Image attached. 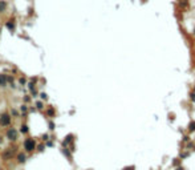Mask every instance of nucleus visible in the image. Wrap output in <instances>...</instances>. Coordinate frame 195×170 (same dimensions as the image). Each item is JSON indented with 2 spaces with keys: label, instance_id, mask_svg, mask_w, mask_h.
Returning a JSON list of instances; mask_svg holds the SVG:
<instances>
[{
  "label": "nucleus",
  "instance_id": "obj_13",
  "mask_svg": "<svg viewBox=\"0 0 195 170\" xmlns=\"http://www.w3.org/2000/svg\"><path fill=\"white\" fill-rule=\"evenodd\" d=\"M19 81H20V84H21V85H25V79H24V77H20V80H19Z\"/></svg>",
  "mask_w": 195,
  "mask_h": 170
},
{
  "label": "nucleus",
  "instance_id": "obj_18",
  "mask_svg": "<svg viewBox=\"0 0 195 170\" xmlns=\"http://www.w3.org/2000/svg\"><path fill=\"white\" fill-rule=\"evenodd\" d=\"M125 170H135V167H134V166H130V167H126Z\"/></svg>",
  "mask_w": 195,
  "mask_h": 170
},
{
  "label": "nucleus",
  "instance_id": "obj_19",
  "mask_svg": "<svg viewBox=\"0 0 195 170\" xmlns=\"http://www.w3.org/2000/svg\"><path fill=\"white\" fill-rule=\"evenodd\" d=\"M40 96H41V98H44V100H45V98H46V95H45V93H41V95H40Z\"/></svg>",
  "mask_w": 195,
  "mask_h": 170
},
{
  "label": "nucleus",
  "instance_id": "obj_1",
  "mask_svg": "<svg viewBox=\"0 0 195 170\" xmlns=\"http://www.w3.org/2000/svg\"><path fill=\"white\" fill-rule=\"evenodd\" d=\"M36 148V142L33 138H27V140L24 141V149L27 152H33Z\"/></svg>",
  "mask_w": 195,
  "mask_h": 170
},
{
  "label": "nucleus",
  "instance_id": "obj_20",
  "mask_svg": "<svg viewBox=\"0 0 195 170\" xmlns=\"http://www.w3.org/2000/svg\"><path fill=\"white\" fill-rule=\"evenodd\" d=\"M49 129H54V125H53V124H52V122L49 124Z\"/></svg>",
  "mask_w": 195,
  "mask_h": 170
},
{
  "label": "nucleus",
  "instance_id": "obj_7",
  "mask_svg": "<svg viewBox=\"0 0 195 170\" xmlns=\"http://www.w3.org/2000/svg\"><path fill=\"white\" fill-rule=\"evenodd\" d=\"M12 150H13V149H9V150H7V152H4V153H3V158H5V159H8V158H11V157H12V153H13Z\"/></svg>",
  "mask_w": 195,
  "mask_h": 170
},
{
  "label": "nucleus",
  "instance_id": "obj_16",
  "mask_svg": "<svg viewBox=\"0 0 195 170\" xmlns=\"http://www.w3.org/2000/svg\"><path fill=\"white\" fill-rule=\"evenodd\" d=\"M190 97H191V100H192V101H195V92L190 95Z\"/></svg>",
  "mask_w": 195,
  "mask_h": 170
},
{
  "label": "nucleus",
  "instance_id": "obj_17",
  "mask_svg": "<svg viewBox=\"0 0 195 170\" xmlns=\"http://www.w3.org/2000/svg\"><path fill=\"white\" fill-rule=\"evenodd\" d=\"M21 110H23V112H27V106L23 105V106H21Z\"/></svg>",
  "mask_w": 195,
  "mask_h": 170
},
{
  "label": "nucleus",
  "instance_id": "obj_14",
  "mask_svg": "<svg viewBox=\"0 0 195 170\" xmlns=\"http://www.w3.org/2000/svg\"><path fill=\"white\" fill-rule=\"evenodd\" d=\"M44 149H45V146H44V145H38V150H40V152H43Z\"/></svg>",
  "mask_w": 195,
  "mask_h": 170
},
{
  "label": "nucleus",
  "instance_id": "obj_5",
  "mask_svg": "<svg viewBox=\"0 0 195 170\" xmlns=\"http://www.w3.org/2000/svg\"><path fill=\"white\" fill-rule=\"evenodd\" d=\"M7 7H8V3L5 0H0V13H3L7 11Z\"/></svg>",
  "mask_w": 195,
  "mask_h": 170
},
{
  "label": "nucleus",
  "instance_id": "obj_15",
  "mask_svg": "<svg viewBox=\"0 0 195 170\" xmlns=\"http://www.w3.org/2000/svg\"><path fill=\"white\" fill-rule=\"evenodd\" d=\"M36 106L38 108V109H41V108H43V102H37V104H36Z\"/></svg>",
  "mask_w": 195,
  "mask_h": 170
},
{
  "label": "nucleus",
  "instance_id": "obj_21",
  "mask_svg": "<svg viewBox=\"0 0 195 170\" xmlns=\"http://www.w3.org/2000/svg\"><path fill=\"white\" fill-rule=\"evenodd\" d=\"M2 141H3V138H2V136H0V144H2Z\"/></svg>",
  "mask_w": 195,
  "mask_h": 170
},
{
  "label": "nucleus",
  "instance_id": "obj_3",
  "mask_svg": "<svg viewBox=\"0 0 195 170\" xmlns=\"http://www.w3.org/2000/svg\"><path fill=\"white\" fill-rule=\"evenodd\" d=\"M7 138L11 140V141H16L17 140V130L13 129V128L8 129V132H7Z\"/></svg>",
  "mask_w": 195,
  "mask_h": 170
},
{
  "label": "nucleus",
  "instance_id": "obj_22",
  "mask_svg": "<svg viewBox=\"0 0 195 170\" xmlns=\"http://www.w3.org/2000/svg\"><path fill=\"white\" fill-rule=\"evenodd\" d=\"M194 35H195V28H194Z\"/></svg>",
  "mask_w": 195,
  "mask_h": 170
},
{
  "label": "nucleus",
  "instance_id": "obj_12",
  "mask_svg": "<svg viewBox=\"0 0 195 170\" xmlns=\"http://www.w3.org/2000/svg\"><path fill=\"white\" fill-rule=\"evenodd\" d=\"M190 130H191V132H192V130H195V122L190 124Z\"/></svg>",
  "mask_w": 195,
  "mask_h": 170
},
{
  "label": "nucleus",
  "instance_id": "obj_4",
  "mask_svg": "<svg viewBox=\"0 0 195 170\" xmlns=\"http://www.w3.org/2000/svg\"><path fill=\"white\" fill-rule=\"evenodd\" d=\"M5 27H7V29H8L9 32H13L15 28H16V20H15V17H11L8 21H7Z\"/></svg>",
  "mask_w": 195,
  "mask_h": 170
},
{
  "label": "nucleus",
  "instance_id": "obj_2",
  "mask_svg": "<svg viewBox=\"0 0 195 170\" xmlns=\"http://www.w3.org/2000/svg\"><path fill=\"white\" fill-rule=\"evenodd\" d=\"M0 125L2 126H9L11 125V117L8 113H3L0 116Z\"/></svg>",
  "mask_w": 195,
  "mask_h": 170
},
{
  "label": "nucleus",
  "instance_id": "obj_23",
  "mask_svg": "<svg viewBox=\"0 0 195 170\" xmlns=\"http://www.w3.org/2000/svg\"><path fill=\"white\" fill-rule=\"evenodd\" d=\"M0 32H2V28H0Z\"/></svg>",
  "mask_w": 195,
  "mask_h": 170
},
{
  "label": "nucleus",
  "instance_id": "obj_11",
  "mask_svg": "<svg viewBox=\"0 0 195 170\" xmlns=\"http://www.w3.org/2000/svg\"><path fill=\"white\" fill-rule=\"evenodd\" d=\"M20 128H21V129H20L21 133H27V132H28V126H27V125H21Z\"/></svg>",
  "mask_w": 195,
  "mask_h": 170
},
{
  "label": "nucleus",
  "instance_id": "obj_8",
  "mask_svg": "<svg viewBox=\"0 0 195 170\" xmlns=\"http://www.w3.org/2000/svg\"><path fill=\"white\" fill-rule=\"evenodd\" d=\"M72 141H73V136H72V134H69V136L66 137V140H64V146H66L68 144H71Z\"/></svg>",
  "mask_w": 195,
  "mask_h": 170
},
{
  "label": "nucleus",
  "instance_id": "obj_10",
  "mask_svg": "<svg viewBox=\"0 0 195 170\" xmlns=\"http://www.w3.org/2000/svg\"><path fill=\"white\" fill-rule=\"evenodd\" d=\"M46 114H48L49 117H54V109L53 108H49V109L46 110Z\"/></svg>",
  "mask_w": 195,
  "mask_h": 170
},
{
  "label": "nucleus",
  "instance_id": "obj_6",
  "mask_svg": "<svg viewBox=\"0 0 195 170\" xmlns=\"http://www.w3.org/2000/svg\"><path fill=\"white\" fill-rule=\"evenodd\" d=\"M0 87H7V74L0 73Z\"/></svg>",
  "mask_w": 195,
  "mask_h": 170
},
{
  "label": "nucleus",
  "instance_id": "obj_24",
  "mask_svg": "<svg viewBox=\"0 0 195 170\" xmlns=\"http://www.w3.org/2000/svg\"><path fill=\"white\" fill-rule=\"evenodd\" d=\"M194 92H195V88H194Z\"/></svg>",
  "mask_w": 195,
  "mask_h": 170
},
{
  "label": "nucleus",
  "instance_id": "obj_9",
  "mask_svg": "<svg viewBox=\"0 0 195 170\" xmlns=\"http://www.w3.org/2000/svg\"><path fill=\"white\" fill-rule=\"evenodd\" d=\"M25 158H27V157H25V154H23V153H20L19 156H17V161L20 162V164H21V162H24V161H25Z\"/></svg>",
  "mask_w": 195,
  "mask_h": 170
}]
</instances>
